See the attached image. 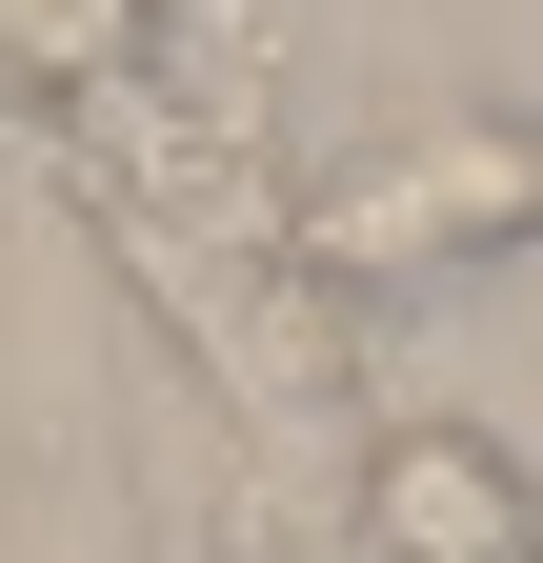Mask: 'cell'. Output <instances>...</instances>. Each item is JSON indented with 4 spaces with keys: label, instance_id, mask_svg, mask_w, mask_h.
Segmentation results:
<instances>
[{
    "label": "cell",
    "instance_id": "6da1fadb",
    "mask_svg": "<svg viewBox=\"0 0 543 563\" xmlns=\"http://www.w3.org/2000/svg\"><path fill=\"white\" fill-rule=\"evenodd\" d=\"M543 222V121H423V141H363V162H322L302 181V262L343 282H443V262H503Z\"/></svg>",
    "mask_w": 543,
    "mask_h": 563
},
{
    "label": "cell",
    "instance_id": "7a4b0ae2",
    "mask_svg": "<svg viewBox=\"0 0 543 563\" xmlns=\"http://www.w3.org/2000/svg\"><path fill=\"white\" fill-rule=\"evenodd\" d=\"M343 543H363V563H543V463L423 402V422H383V443H363Z\"/></svg>",
    "mask_w": 543,
    "mask_h": 563
},
{
    "label": "cell",
    "instance_id": "3957f363",
    "mask_svg": "<svg viewBox=\"0 0 543 563\" xmlns=\"http://www.w3.org/2000/svg\"><path fill=\"white\" fill-rule=\"evenodd\" d=\"M0 81H21V101H121V81H162V0H0Z\"/></svg>",
    "mask_w": 543,
    "mask_h": 563
}]
</instances>
